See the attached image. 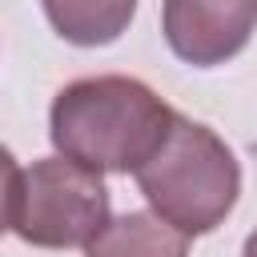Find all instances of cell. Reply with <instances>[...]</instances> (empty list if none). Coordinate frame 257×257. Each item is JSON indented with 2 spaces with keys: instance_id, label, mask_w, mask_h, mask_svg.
Instances as JSON below:
<instances>
[{
  "instance_id": "obj_1",
  "label": "cell",
  "mask_w": 257,
  "mask_h": 257,
  "mask_svg": "<svg viewBox=\"0 0 257 257\" xmlns=\"http://www.w3.org/2000/svg\"><path fill=\"white\" fill-rule=\"evenodd\" d=\"M173 116L137 76H84L52 96L48 141L56 157L92 173H137L169 137Z\"/></svg>"
},
{
  "instance_id": "obj_7",
  "label": "cell",
  "mask_w": 257,
  "mask_h": 257,
  "mask_svg": "<svg viewBox=\"0 0 257 257\" xmlns=\"http://www.w3.org/2000/svg\"><path fill=\"white\" fill-rule=\"evenodd\" d=\"M20 177H24V169H20V165H16V157L0 145V237L12 229L16 197H20Z\"/></svg>"
},
{
  "instance_id": "obj_5",
  "label": "cell",
  "mask_w": 257,
  "mask_h": 257,
  "mask_svg": "<svg viewBox=\"0 0 257 257\" xmlns=\"http://www.w3.org/2000/svg\"><path fill=\"white\" fill-rule=\"evenodd\" d=\"M84 257H189V237L153 209H133L108 217V225L84 245Z\"/></svg>"
},
{
  "instance_id": "obj_4",
  "label": "cell",
  "mask_w": 257,
  "mask_h": 257,
  "mask_svg": "<svg viewBox=\"0 0 257 257\" xmlns=\"http://www.w3.org/2000/svg\"><path fill=\"white\" fill-rule=\"evenodd\" d=\"M161 28L185 64L213 68L257 32V0H161Z\"/></svg>"
},
{
  "instance_id": "obj_8",
  "label": "cell",
  "mask_w": 257,
  "mask_h": 257,
  "mask_svg": "<svg viewBox=\"0 0 257 257\" xmlns=\"http://www.w3.org/2000/svg\"><path fill=\"white\" fill-rule=\"evenodd\" d=\"M241 257H257V229L245 237V245H241Z\"/></svg>"
},
{
  "instance_id": "obj_6",
  "label": "cell",
  "mask_w": 257,
  "mask_h": 257,
  "mask_svg": "<svg viewBox=\"0 0 257 257\" xmlns=\"http://www.w3.org/2000/svg\"><path fill=\"white\" fill-rule=\"evenodd\" d=\"M44 16L60 40L80 48L112 44L137 16V0H44Z\"/></svg>"
},
{
  "instance_id": "obj_3",
  "label": "cell",
  "mask_w": 257,
  "mask_h": 257,
  "mask_svg": "<svg viewBox=\"0 0 257 257\" xmlns=\"http://www.w3.org/2000/svg\"><path fill=\"white\" fill-rule=\"evenodd\" d=\"M108 225V189L100 173L64 161L40 157L20 177L12 233L36 249H76L88 245Z\"/></svg>"
},
{
  "instance_id": "obj_2",
  "label": "cell",
  "mask_w": 257,
  "mask_h": 257,
  "mask_svg": "<svg viewBox=\"0 0 257 257\" xmlns=\"http://www.w3.org/2000/svg\"><path fill=\"white\" fill-rule=\"evenodd\" d=\"M149 209L185 237L213 233L241 197V165L233 149L201 120L173 116L161 149L133 173Z\"/></svg>"
}]
</instances>
